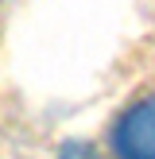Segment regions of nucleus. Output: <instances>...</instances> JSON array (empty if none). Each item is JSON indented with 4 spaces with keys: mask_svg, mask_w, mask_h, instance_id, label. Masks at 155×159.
<instances>
[{
    "mask_svg": "<svg viewBox=\"0 0 155 159\" xmlns=\"http://www.w3.org/2000/svg\"><path fill=\"white\" fill-rule=\"evenodd\" d=\"M113 155L116 159H155V97L132 105L113 124Z\"/></svg>",
    "mask_w": 155,
    "mask_h": 159,
    "instance_id": "1",
    "label": "nucleus"
}]
</instances>
